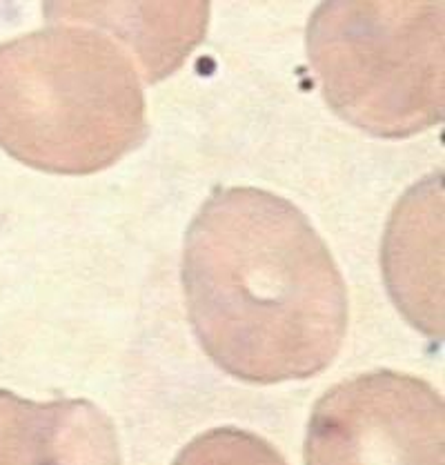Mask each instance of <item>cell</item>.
Instances as JSON below:
<instances>
[{"mask_svg": "<svg viewBox=\"0 0 445 465\" xmlns=\"http://www.w3.org/2000/svg\"><path fill=\"white\" fill-rule=\"evenodd\" d=\"M187 314L203 352L247 383L323 372L348 330V288L328 245L290 201L219 187L183 250Z\"/></svg>", "mask_w": 445, "mask_h": 465, "instance_id": "cell-1", "label": "cell"}, {"mask_svg": "<svg viewBox=\"0 0 445 465\" xmlns=\"http://www.w3.org/2000/svg\"><path fill=\"white\" fill-rule=\"evenodd\" d=\"M134 56L76 21L0 43V147L49 174H94L147 138Z\"/></svg>", "mask_w": 445, "mask_h": 465, "instance_id": "cell-2", "label": "cell"}, {"mask_svg": "<svg viewBox=\"0 0 445 465\" xmlns=\"http://www.w3.org/2000/svg\"><path fill=\"white\" fill-rule=\"evenodd\" d=\"M443 3H323L308 23V56L328 105L381 138L443 121Z\"/></svg>", "mask_w": 445, "mask_h": 465, "instance_id": "cell-3", "label": "cell"}, {"mask_svg": "<svg viewBox=\"0 0 445 465\" xmlns=\"http://www.w3.org/2000/svg\"><path fill=\"white\" fill-rule=\"evenodd\" d=\"M303 457L305 465H445L443 397L392 370L341 381L312 410Z\"/></svg>", "mask_w": 445, "mask_h": 465, "instance_id": "cell-4", "label": "cell"}, {"mask_svg": "<svg viewBox=\"0 0 445 465\" xmlns=\"http://www.w3.org/2000/svg\"><path fill=\"white\" fill-rule=\"evenodd\" d=\"M0 465H123L116 428L87 399L36 403L0 390Z\"/></svg>", "mask_w": 445, "mask_h": 465, "instance_id": "cell-5", "label": "cell"}, {"mask_svg": "<svg viewBox=\"0 0 445 465\" xmlns=\"http://www.w3.org/2000/svg\"><path fill=\"white\" fill-rule=\"evenodd\" d=\"M172 465H288L283 454L239 428H214L192 439Z\"/></svg>", "mask_w": 445, "mask_h": 465, "instance_id": "cell-6", "label": "cell"}]
</instances>
